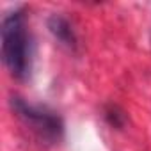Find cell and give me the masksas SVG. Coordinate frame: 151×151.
Returning a JSON list of instances; mask_svg holds the SVG:
<instances>
[{
    "label": "cell",
    "instance_id": "277c9868",
    "mask_svg": "<svg viewBox=\"0 0 151 151\" xmlns=\"http://www.w3.org/2000/svg\"><path fill=\"white\" fill-rule=\"evenodd\" d=\"M105 117H107L109 123H110L112 126H116V128H121V126L124 124V114H123L117 107H114V105L105 110Z\"/></svg>",
    "mask_w": 151,
    "mask_h": 151
},
{
    "label": "cell",
    "instance_id": "7a4b0ae2",
    "mask_svg": "<svg viewBox=\"0 0 151 151\" xmlns=\"http://www.w3.org/2000/svg\"><path fill=\"white\" fill-rule=\"evenodd\" d=\"M11 109L23 126L43 144H55L62 139V121L48 107L29 103L23 98H11Z\"/></svg>",
    "mask_w": 151,
    "mask_h": 151
},
{
    "label": "cell",
    "instance_id": "6da1fadb",
    "mask_svg": "<svg viewBox=\"0 0 151 151\" xmlns=\"http://www.w3.org/2000/svg\"><path fill=\"white\" fill-rule=\"evenodd\" d=\"M2 59L11 77L16 80H27L32 69V45L27 29L25 13L16 9L2 20Z\"/></svg>",
    "mask_w": 151,
    "mask_h": 151
},
{
    "label": "cell",
    "instance_id": "3957f363",
    "mask_svg": "<svg viewBox=\"0 0 151 151\" xmlns=\"http://www.w3.org/2000/svg\"><path fill=\"white\" fill-rule=\"evenodd\" d=\"M48 29L62 46L69 50L77 48V34H75L73 25L69 23L68 18H64L62 14H52L48 20Z\"/></svg>",
    "mask_w": 151,
    "mask_h": 151
}]
</instances>
